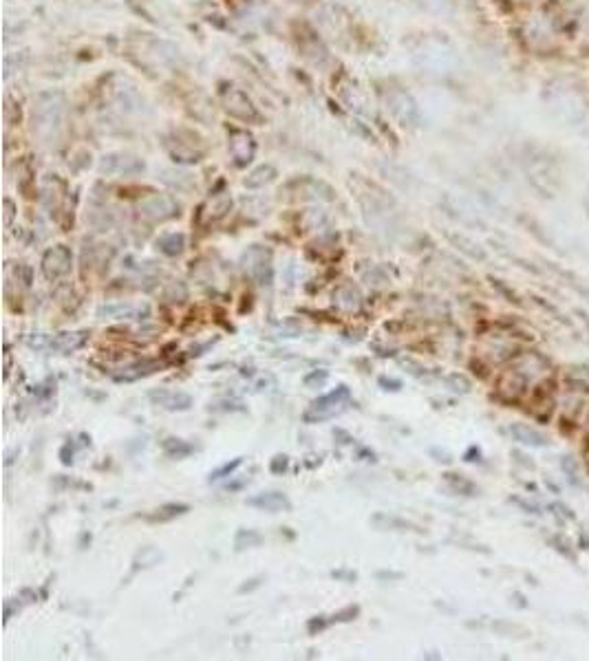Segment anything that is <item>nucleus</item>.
I'll list each match as a JSON object with an SVG mask.
<instances>
[{
  "instance_id": "c9c22d12",
  "label": "nucleus",
  "mask_w": 589,
  "mask_h": 661,
  "mask_svg": "<svg viewBox=\"0 0 589 661\" xmlns=\"http://www.w3.org/2000/svg\"><path fill=\"white\" fill-rule=\"evenodd\" d=\"M567 380L572 382H581V384H589V366H574L567 373Z\"/></svg>"
},
{
  "instance_id": "0eeeda50",
  "label": "nucleus",
  "mask_w": 589,
  "mask_h": 661,
  "mask_svg": "<svg viewBox=\"0 0 589 661\" xmlns=\"http://www.w3.org/2000/svg\"><path fill=\"white\" fill-rule=\"evenodd\" d=\"M73 265V254L67 245H56V247H49L42 256L40 269L47 280H60L71 271Z\"/></svg>"
},
{
  "instance_id": "ea45409f",
  "label": "nucleus",
  "mask_w": 589,
  "mask_h": 661,
  "mask_svg": "<svg viewBox=\"0 0 589 661\" xmlns=\"http://www.w3.org/2000/svg\"><path fill=\"white\" fill-rule=\"evenodd\" d=\"M380 386H387V391H400L402 382L400 380H391V377H380Z\"/></svg>"
},
{
  "instance_id": "2eb2a0df",
  "label": "nucleus",
  "mask_w": 589,
  "mask_h": 661,
  "mask_svg": "<svg viewBox=\"0 0 589 661\" xmlns=\"http://www.w3.org/2000/svg\"><path fill=\"white\" fill-rule=\"evenodd\" d=\"M512 441H517L521 446H528V448H547L549 446V436L541 430H536V427L528 425V423H510L508 430H506Z\"/></svg>"
},
{
  "instance_id": "dca6fc26",
  "label": "nucleus",
  "mask_w": 589,
  "mask_h": 661,
  "mask_svg": "<svg viewBox=\"0 0 589 661\" xmlns=\"http://www.w3.org/2000/svg\"><path fill=\"white\" fill-rule=\"evenodd\" d=\"M99 318H115V320H146L150 316V309L144 304H128V302H113L104 304L97 311Z\"/></svg>"
},
{
  "instance_id": "c85d7f7f",
  "label": "nucleus",
  "mask_w": 589,
  "mask_h": 661,
  "mask_svg": "<svg viewBox=\"0 0 589 661\" xmlns=\"http://www.w3.org/2000/svg\"><path fill=\"white\" fill-rule=\"evenodd\" d=\"M161 558H163V553H161L159 549H155V547H144L142 551L135 555V560H133V573H137L139 569H150V566L159 564Z\"/></svg>"
},
{
  "instance_id": "f8f14e48",
  "label": "nucleus",
  "mask_w": 589,
  "mask_h": 661,
  "mask_svg": "<svg viewBox=\"0 0 589 661\" xmlns=\"http://www.w3.org/2000/svg\"><path fill=\"white\" fill-rule=\"evenodd\" d=\"M88 340V331H67V333H58L49 338V351H54L58 355H71L75 351L86 344Z\"/></svg>"
},
{
  "instance_id": "a211bd4d",
  "label": "nucleus",
  "mask_w": 589,
  "mask_h": 661,
  "mask_svg": "<svg viewBox=\"0 0 589 661\" xmlns=\"http://www.w3.org/2000/svg\"><path fill=\"white\" fill-rule=\"evenodd\" d=\"M161 366H163V364H161L159 359H142V361H135V364L122 368L120 373H115L113 380L118 382V384H122V382H124V384L137 382V380H142V377H148V375H152V373H157Z\"/></svg>"
},
{
  "instance_id": "bb28decb",
  "label": "nucleus",
  "mask_w": 589,
  "mask_h": 661,
  "mask_svg": "<svg viewBox=\"0 0 589 661\" xmlns=\"http://www.w3.org/2000/svg\"><path fill=\"white\" fill-rule=\"evenodd\" d=\"M161 181L166 186H170L172 190H177V192H188V190L195 188V181H192V177L188 172H179V170H166Z\"/></svg>"
},
{
  "instance_id": "f704fd0d",
  "label": "nucleus",
  "mask_w": 589,
  "mask_h": 661,
  "mask_svg": "<svg viewBox=\"0 0 589 661\" xmlns=\"http://www.w3.org/2000/svg\"><path fill=\"white\" fill-rule=\"evenodd\" d=\"M327 377H329V373L327 370H314V373H309V375H305V386H309V388H314V386H323L325 382H327Z\"/></svg>"
},
{
  "instance_id": "6ab92c4d",
  "label": "nucleus",
  "mask_w": 589,
  "mask_h": 661,
  "mask_svg": "<svg viewBox=\"0 0 589 661\" xmlns=\"http://www.w3.org/2000/svg\"><path fill=\"white\" fill-rule=\"evenodd\" d=\"M446 238L453 243V247H457L462 254H466L468 258H472V261H479V263L488 261V254H485V250L481 247L479 243L472 240V238H468V236H464V234H457V231H448Z\"/></svg>"
},
{
  "instance_id": "393cba45",
  "label": "nucleus",
  "mask_w": 589,
  "mask_h": 661,
  "mask_svg": "<svg viewBox=\"0 0 589 661\" xmlns=\"http://www.w3.org/2000/svg\"><path fill=\"white\" fill-rule=\"evenodd\" d=\"M373 523L378 529H391V531H417L419 534V527L408 523V521H402V518H395V516H389V514H376L373 516Z\"/></svg>"
},
{
  "instance_id": "6e6552de",
  "label": "nucleus",
  "mask_w": 589,
  "mask_h": 661,
  "mask_svg": "<svg viewBox=\"0 0 589 661\" xmlns=\"http://www.w3.org/2000/svg\"><path fill=\"white\" fill-rule=\"evenodd\" d=\"M144 161L133 157V154L126 152H113L102 157L99 161V172L108 174V177H131V174H139L144 172Z\"/></svg>"
},
{
  "instance_id": "39448f33",
  "label": "nucleus",
  "mask_w": 589,
  "mask_h": 661,
  "mask_svg": "<svg viewBox=\"0 0 589 661\" xmlns=\"http://www.w3.org/2000/svg\"><path fill=\"white\" fill-rule=\"evenodd\" d=\"M166 148H168L170 157L175 161H181V163H197L203 157V144L199 135L195 133H188V139H184V131L175 133L166 141Z\"/></svg>"
},
{
  "instance_id": "cd10ccee",
  "label": "nucleus",
  "mask_w": 589,
  "mask_h": 661,
  "mask_svg": "<svg viewBox=\"0 0 589 661\" xmlns=\"http://www.w3.org/2000/svg\"><path fill=\"white\" fill-rule=\"evenodd\" d=\"M263 542V534L256 529H239L234 536V549L236 551H245V549H254Z\"/></svg>"
},
{
  "instance_id": "f257e3e1",
  "label": "nucleus",
  "mask_w": 589,
  "mask_h": 661,
  "mask_svg": "<svg viewBox=\"0 0 589 661\" xmlns=\"http://www.w3.org/2000/svg\"><path fill=\"white\" fill-rule=\"evenodd\" d=\"M64 101L62 93H40L33 101V131L38 135H51L60 126L64 117Z\"/></svg>"
},
{
  "instance_id": "ddd939ff",
  "label": "nucleus",
  "mask_w": 589,
  "mask_h": 661,
  "mask_svg": "<svg viewBox=\"0 0 589 661\" xmlns=\"http://www.w3.org/2000/svg\"><path fill=\"white\" fill-rule=\"evenodd\" d=\"M256 141L248 131H234L229 135V154L236 165H248L254 159Z\"/></svg>"
},
{
  "instance_id": "1a4fd4ad",
  "label": "nucleus",
  "mask_w": 589,
  "mask_h": 661,
  "mask_svg": "<svg viewBox=\"0 0 589 661\" xmlns=\"http://www.w3.org/2000/svg\"><path fill=\"white\" fill-rule=\"evenodd\" d=\"M221 97H223L225 111H227L229 115H234V117H239V120H243V122H259V120H261V115L256 113L252 99H250L245 93H243L241 88L227 86V88H223Z\"/></svg>"
},
{
  "instance_id": "aec40b11",
  "label": "nucleus",
  "mask_w": 589,
  "mask_h": 661,
  "mask_svg": "<svg viewBox=\"0 0 589 661\" xmlns=\"http://www.w3.org/2000/svg\"><path fill=\"white\" fill-rule=\"evenodd\" d=\"M334 300H336V307L340 311H344V313H357L362 307V295L357 293L353 284H342V287L336 291Z\"/></svg>"
},
{
  "instance_id": "c756f323",
  "label": "nucleus",
  "mask_w": 589,
  "mask_h": 661,
  "mask_svg": "<svg viewBox=\"0 0 589 661\" xmlns=\"http://www.w3.org/2000/svg\"><path fill=\"white\" fill-rule=\"evenodd\" d=\"M163 452L170 459H184V457H188V455L195 452V446L188 443V441H184V439H166L163 441Z\"/></svg>"
},
{
  "instance_id": "4c0bfd02",
  "label": "nucleus",
  "mask_w": 589,
  "mask_h": 661,
  "mask_svg": "<svg viewBox=\"0 0 589 661\" xmlns=\"http://www.w3.org/2000/svg\"><path fill=\"white\" fill-rule=\"evenodd\" d=\"M552 507H556V509H558V512H554V514H558V516L563 518V521H574V518H576V516H574V512L567 507V505H563V503H554Z\"/></svg>"
},
{
  "instance_id": "f3484780",
  "label": "nucleus",
  "mask_w": 589,
  "mask_h": 661,
  "mask_svg": "<svg viewBox=\"0 0 589 661\" xmlns=\"http://www.w3.org/2000/svg\"><path fill=\"white\" fill-rule=\"evenodd\" d=\"M389 108H391V113L398 117L404 126L408 124H415L417 120H419V113H417V106H415V101L408 97L406 93H402V90H393V93L389 95Z\"/></svg>"
},
{
  "instance_id": "423d86ee",
  "label": "nucleus",
  "mask_w": 589,
  "mask_h": 661,
  "mask_svg": "<svg viewBox=\"0 0 589 661\" xmlns=\"http://www.w3.org/2000/svg\"><path fill=\"white\" fill-rule=\"evenodd\" d=\"M526 172L536 190L543 192L545 197H554L556 186H558V172L554 170L552 163L541 157H532L526 163Z\"/></svg>"
},
{
  "instance_id": "9b49d317",
  "label": "nucleus",
  "mask_w": 589,
  "mask_h": 661,
  "mask_svg": "<svg viewBox=\"0 0 589 661\" xmlns=\"http://www.w3.org/2000/svg\"><path fill=\"white\" fill-rule=\"evenodd\" d=\"M229 207H232V199H229L227 194H212V197L199 207V214H197L199 225L203 227L214 225L216 220H221L229 212Z\"/></svg>"
},
{
  "instance_id": "4468645a",
  "label": "nucleus",
  "mask_w": 589,
  "mask_h": 661,
  "mask_svg": "<svg viewBox=\"0 0 589 661\" xmlns=\"http://www.w3.org/2000/svg\"><path fill=\"white\" fill-rule=\"evenodd\" d=\"M248 505L250 507H256V509H263V512H270V514H278V512H289L291 509V500L287 498V494L283 491H261V494L256 496H250L248 498Z\"/></svg>"
},
{
  "instance_id": "7ed1b4c3",
  "label": "nucleus",
  "mask_w": 589,
  "mask_h": 661,
  "mask_svg": "<svg viewBox=\"0 0 589 661\" xmlns=\"http://www.w3.org/2000/svg\"><path fill=\"white\" fill-rule=\"evenodd\" d=\"M241 265L245 274L261 287H270L274 280V267H272V252L263 245H252V247L241 256Z\"/></svg>"
},
{
  "instance_id": "5701e85b",
  "label": "nucleus",
  "mask_w": 589,
  "mask_h": 661,
  "mask_svg": "<svg viewBox=\"0 0 589 661\" xmlns=\"http://www.w3.org/2000/svg\"><path fill=\"white\" fill-rule=\"evenodd\" d=\"M157 250L166 256H179L186 250V236L181 231H172V234H163L157 238Z\"/></svg>"
},
{
  "instance_id": "c03bdc74",
  "label": "nucleus",
  "mask_w": 589,
  "mask_h": 661,
  "mask_svg": "<svg viewBox=\"0 0 589 661\" xmlns=\"http://www.w3.org/2000/svg\"><path fill=\"white\" fill-rule=\"evenodd\" d=\"M378 578H380V580H400V578H402V573H393V571H380V573H378Z\"/></svg>"
},
{
  "instance_id": "e433bc0d",
  "label": "nucleus",
  "mask_w": 589,
  "mask_h": 661,
  "mask_svg": "<svg viewBox=\"0 0 589 661\" xmlns=\"http://www.w3.org/2000/svg\"><path fill=\"white\" fill-rule=\"evenodd\" d=\"M287 465H289V459H287L285 455H278V457H274V459H272L270 470H272L274 474H283V472L287 470Z\"/></svg>"
},
{
  "instance_id": "a18cd8bd",
  "label": "nucleus",
  "mask_w": 589,
  "mask_h": 661,
  "mask_svg": "<svg viewBox=\"0 0 589 661\" xmlns=\"http://www.w3.org/2000/svg\"><path fill=\"white\" fill-rule=\"evenodd\" d=\"M587 432H589V425H587Z\"/></svg>"
},
{
  "instance_id": "a19ab883",
  "label": "nucleus",
  "mask_w": 589,
  "mask_h": 661,
  "mask_svg": "<svg viewBox=\"0 0 589 661\" xmlns=\"http://www.w3.org/2000/svg\"><path fill=\"white\" fill-rule=\"evenodd\" d=\"M11 220H14V201L11 199H5V225L9 227Z\"/></svg>"
},
{
  "instance_id": "20e7f679",
  "label": "nucleus",
  "mask_w": 589,
  "mask_h": 661,
  "mask_svg": "<svg viewBox=\"0 0 589 661\" xmlns=\"http://www.w3.org/2000/svg\"><path fill=\"white\" fill-rule=\"evenodd\" d=\"M137 210L144 220H150V223H163V220H170V218L179 216V203L172 197H168V194H152V197H146L137 205Z\"/></svg>"
},
{
  "instance_id": "72a5a7b5",
  "label": "nucleus",
  "mask_w": 589,
  "mask_h": 661,
  "mask_svg": "<svg viewBox=\"0 0 589 661\" xmlns=\"http://www.w3.org/2000/svg\"><path fill=\"white\" fill-rule=\"evenodd\" d=\"M241 465H243V457H236L232 463H223L219 470L210 472V478H208V481H210V483H214V481H221V478L232 476V474L241 468Z\"/></svg>"
},
{
  "instance_id": "2f4dec72",
  "label": "nucleus",
  "mask_w": 589,
  "mask_h": 661,
  "mask_svg": "<svg viewBox=\"0 0 589 661\" xmlns=\"http://www.w3.org/2000/svg\"><path fill=\"white\" fill-rule=\"evenodd\" d=\"M444 386L448 388V391H453V393H457V395H468L470 393V382L464 377V375H446L444 377Z\"/></svg>"
},
{
  "instance_id": "37998d69",
  "label": "nucleus",
  "mask_w": 589,
  "mask_h": 661,
  "mask_svg": "<svg viewBox=\"0 0 589 661\" xmlns=\"http://www.w3.org/2000/svg\"><path fill=\"white\" fill-rule=\"evenodd\" d=\"M574 313H576V318L581 320V324H583V327H585V331H587V335H589V313H585L583 309H576Z\"/></svg>"
},
{
  "instance_id": "b1692460",
  "label": "nucleus",
  "mask_w": 589,
  "mask_h": 661,
  "mask_svg": "<svg viewBox=\"0 0 589 661\" xmlns=\"http://www.w3.org/2000/svg\"><path fill=\"white\" fill-rule=\"evenodd\" d=\"M276 179V168L274 165H259L256 170H252L248 177H245V188H250V190H256V188H263V186H267V183H272V181Z\"/></svg>"
},
{
  "instance_id": "a878e982",
  "label": "nucleus",
  "mask_w": 589,
  "mask_h": 661,
  "mask_svg": "<svg viewBox=\"0 0 589 661\" xmlns=\"http://www.w3.org/2000/svg\"><path fill=\"white\" fill-rule=\"evenodd\" d=\"M444 481L448 483V487H451L455 494H462V496H477V491H479V487L462 474L448 472V474H444Z\"/></svg>"
},
{
  "instance_id": "58836bf2",
  "label": "nucleus",
  "mask_w": 589,
  "mask_h": 661,
  "mask_svg": "<svg viewBox=\"0 0 589 661\" xmlns=\"http://www.w3.org/2000/svg\"><path fill=\"white\" fill-rule=\"evenodd\" d=\"M261 582H263V578H252V580H245V585H241V587H239V593H250V591H254V589H259V587H261Z\"/></svg>"
},
{
  "instance_id": "f03ea898",
  "label": "nucleus",
  "mask_w": 589,
  "mask_h": 661,
  "mask_svg": "<svg viewBox=\"0 0 589 661\" xmlns=\"http://www.w3.org/2000/svg\"><path fill=\"white\" fill-rule=\"evenodd\" d=\"M349 401H351V391H349V386L342 384L336 388V391L318 397L314 404L302 412V421L305 423H323L327 419H334L347 410Z\"/></svg>"
},
{
  "instance_id": "7c9ffc66",
  "label": "nucleus",
  "mask_w": 589,
  "mask_h": 661,
  "mask_svg": "<svg viewBox=\"0 0 589 661\" xmlns=\"http://www.w3.org/2000/svg\"><path fill=\"white\" fill-rule=\"evenodd\" d=\"M560 470H563V474L567 476V481H570L572 485H576V487L583 485L581 468H579V463L574 461V457H563V459H560Z\"/></svg>"
},
{
  "instance_id": "4be33fe9",
  "label": "nucleus",
  "mask_w": 589,
  "mask_h": 661,
  "mask_svg": "<svg viewBox=\"0 0 589 661\" xmlns=\"http://www.w3.org/2000/svg\"><path fill=\"white\" fill-rule=\"evenodd\" d=\"M190 512V505L186 503H168V505H161L159 509H155L152 514L146 516V521L150 523H168V521H175V518L184 516Z\"/></svg>"
},
{
  "instance_id": "412c9836",
  "label": "nucleus",
  "mask_w": 589,
  "mask_h": 661,
  "mask_svg": "<svg viewBox=\"0 0 589 661\" xmlns=\"http://www.w3.org/2000/svg\"><path fill=\"white\" fill-rule=\"evenodd\" d=\"M298 194L302 192V199H320V201H331L334 199V190H331L323 181L316 179H302L298 181Z\"/></svg>"
},
{
  "instance_id": "473e14b6",
  "label": "nucleus",
  "mask_w": 589,
  "mask_h": 661,
  "mask_svg": "<svg viewBox=\"0 0 589 661\" xmlns=\"http://www.w3.org/2000/svg\"><path fill=\"white\" fill-rule=\"evenodd\" d=\"M549 544H552V549H554V551H558L560 555H565L567 560L576 562V553H574V549H572V542H570L565 536L554 534L552 538H549Z\"/></svg>"
},
{
  "instance_id": "79ce46f5",
  "label": "nucleus",
  "mask_w": 589,
  "mask_h": 661,
  "mask_svg": "<svg viewBox=\"0 0 589 661\" xmlns=\"http://www.w3.org/2000/svg\"><path fill=\"white\" fill-rule=\"evenodd\" d=\"M331 578H336V580H347V582H353L357 576L353 573V571H344V569H338V571H331Z\"/></svg>"
},
{
  "instance_id": "9d476101",
  "label": "nucleus",
  "mask_w": 589,
  "mask_h": 661,
  "mask_svg": "<svg viewBox=\"0 0 589 661\" xmlns=\"http://www.w3.org/2000/svg\"><path fill=\"white\" fill-rule=\"evenodd\" d=\"M148 399L161 410L168 412H186L192 408V397L181 391H168V388H155L148 393Z\"/></svg>"
}]
</instances>
